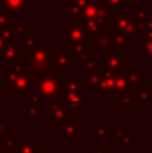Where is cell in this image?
Here are the masks:
<instances>
[{
    "mask_svg": "<svg viewBox=\"0 0 152 153\" xmlns=\"http://www.w3.org/2000/svg\"><path fill=\"white\" fill-rule=\"evenodd\" d=\"M23 58V48H19L13 43H8L4 47V50L0 53V61L1 62H15V61H22Z\"/></svg>",
    "mask_w": 152,
    "mask_h": 153,
    "instance_id": "15",
    "label": "cell"
},
{
    "mask_svg": "<svg viewBox=\"0 0 152 153\" xmlns=\"http://www.w3.org/2000/svg\"><path fill=\"white\" fill-rule=\"evenodd\" d=\"M86 86L90 87V90L93 93L101 91L102 93V82H104V69L98 67L96 71L88 73V76L85 79Z\"/></svg>",
    "mask_w": 152,
    "mask_h": 153,
    "instance_id": "17",
    "label": "cell"
},
{
    "mask_svg": "<svg viewBox=\"0 0 152 153\" xmlns=\"http://www.w3.org/2000/svg\"><path fill=\"white\" fill-rule=\"evenodd\" d=\"M19 137L16 134H11L8 136L7 138L4 140V143H3V148L5 149V152L7 153H16L18 151V145H19Z\"/></svg>",
    "mask_w": 152,
    "mask_h": 153,
    "instance_id": "34",
    "label": "cell"
},
{
    "mask_svg": "<svg viewBox=\"0 0 152 153\" xmlns=\"http://www.w3.org/2000/svg\"><path fill=\"white\" fill-rule=\"evenodd\" d=\"M90 46H92V50H96L98 55L107 54L110 48H113L112 38H110L109 31H104L97 38H90Z\"/></svg>",
    "mask_w": 152,
    "mask_h": 153,
    "instance_id": "11",
    "label": "cell"
},
{
    "mask_svg": "<svg viewBox=\"0 0 152 153\" xmlns=\"http://www.w3.org/2000/svg\"><path fill=\"white\" fill-rule=\"evenodd\" d=\"M105 1V5H107V8L109 10L110 13H118L123 11V0H104Z\"/></svg>",
    "mask_w": 152,
    "mask_h": 153,
    "instance_id": "38",
    "label": "cell"
},
{
    "mask_svg": "<svg viewBox=\"0 0 152 153\" xmlns=\"http://www.w3.org/2000/svg\"><path fill=\"white\" fill-rule=\"evenodd\" d=\"M42 103H24L23 105V114L28 117L31 122H37V118L42 116Z\"/></svg>",
    "mask_w": 152,
    "mask_h": 153,
    "instance_id": "24",
    "label": "cell"
},
{
    "mask_svg": "<svg viewBox=\"0 0 152 153\" xmlns=\"http://www.w3.org/2000/svg\"><path fill=\"white\" fill-rule=\"evenodd\" d=\"M0 5H4V0H0Z\"/></svg>",
    "mask_w": 152,
    "mask_h": 153,
    "instance_id": "46",
    "label": "cell"
},
{
    "mask_svg": "<svg viewBox=\"0 0 152 153\" xmlns=\"http://www.w3.org/2000/svg\"><path fill=\"white\" fill-rule=\"evenodd\" d=\"M23 73H26V66H24L23 61L8 62L7 67H5V85L7 86H12L15 83V81Z\"/></svg>",
    "mask_w": 152,
    "mask_h": 153,
    "instance_id": "13",
    "label": "cell"
},
{
    "mask_svg": "<svg viewBox=\"0 0 152 153\" xmlns=\"http://www.w3.org/2000/svg\"><path fill=\"white\" fill-rule=\"evenodd\" d=\"M12 134V125L4 117H0V146L3 145L4 140L8 136Z\"/></svg>",
    "mask_w": 152,
    "mask_h": 153,
    "instance_id": "33",
    "label": "cell"
},
{
    "mask_svg": "<svg viewBox=\"0 0 152 153\" xmlns=\"http://www.w3.org/2000/svg\"><path fill=\"white\" fill-rule=\"evenodd\" d=\"M142 40V48H140V54L145 58L147 62H152V40Z\"/></svg>",
    "mask_w": 152,
    "mask_h": 153,
    "instance_id": "36",
    "label": "cell"
},
{
    "mask_svg": "<svg viewBox=\"0 0 152 153\" xmlns=\"http://www.w3.org/2000/svg\"><path fill=\"white\" fill-rule=\"evenodd\" d=\"M61 125V140L62 141H78L80 140V124L74 120H69L66 122H62Z\"/></svg>",
    "mask_w": 152,
    "mask_h": 153,
    "instance_id": "14",
    "label": "cell"
},
{
    "mask_svg": "<svg viewBox=\"0 0 152 153\" xmlns=\"http://www.w3.org/2000/svg\"><path fill=\"white\" fill-rule=\"evenodd\" d=\"M11 87L19 97L24 98L38 90V81L32 78L30 74H27V73H23Z\"/></svg>",
    "mask_w": 152,
    "mask_h": 153,
    "instance_id": "7",
    "label": "cell"
},
{
    "mask_svg": "<svg viewBox=\"0 0 152 153\" xmlns=\"http://www.w3.org/2000/svg\"><path fill=\"white\" fill-rule=\"evenodd\" d=\"M61 35L67 39V43H81L89 40V36L86 34L85 28L81 26L78 22H73V23L67 24L66 28L61 31Z\"/></svg>",
    "mask_w": 152,
    "mask_h": 153,
    "instance_id": "8",
    "label": "cell"
},
{
    "mask_svg": "<svg viewBox=\"0 0 152 153\" xmlns=\"http://www.w3.org/2000/svg\"><path fill=\"white\" fill-rule=\"evenodd\" d=\"M50 62L55 71L66 75L67 70L74 66L75 59L67 48H50Z\"/></svg>",
    "mask_w": 152,
    "mask_h": 153,
    "instance_id": "6",
    "label": "cell"
},
{
    "mask_svg": "<svg viewBox=\"0 0 152 153\" xmlns=\"http://www.w3.org/2000/svg\"><path fill=\"white\" fill-rule=\"evenodd\" d=\"M152 86L144 85L140 87V90L135 91V102L136 103H147L152 105Z\"/></svg>",
    "mask_w": 152,
    "mask_h": 153,
    "instance_id": "26",
    "label": "cell"
},
{
    "mask_svg": "<svg viewBox=\"0 0 152 153\" xmlns=\"http://www.w3.org/2000/svg\"><path fill=\"white\" fill-rule=\"evenodd\" d=\"M80 67H82V69H85L88 73H93L96 71L97 69H98V59H97V55H89L86 59H83L82 62H80Z\"/></svg>",
    "mask_w": 152,
    "mask_h": 153,
    "instance_id": "32",
    "label": "cell"
},
{
    "mask_svg": "<svg viewBox=\"0 0 152 153\" xmlns=\"http://www.w3.org/2000/svg\"><path fill=\"white\" fill-rule=\"evenodd\" d=\"M30 0H4V5L10 12H23Z\"/></svg>",
    "mask_w": 152,
    "mask_h": 153,
    "instance_id": "31",
    "label": "cell"
},
{
    "mask_svg": "<svg viewBox=\"0 0 152 153\" xmlns=\"http://www.w3.org/2000/svg\"><path fill=\"white\" fill-rule=\"evenodd\" d=\"M110 153H112V152H110Z\"/></svg>",
    "mask_w": 152,
    "mask_h": 153,
    "instance_id": "51",
    "label": "cell"
},
{
    "mask_svg": "<svg viewBox=\"0 0 152 153\" xmlns=\"http://www.w3.org/2000/svg\"><path fill=\"white\" fill-rule=\"evenodd\" d=\"M89 153H110V149L109 146H94Z\"/></svg>",
    "mask_w": 152,
    "mask_h": 153,
    "instance_id": "43",
    "label": "cell"
},
{
    "mask_svg": "<svg viewBox=\"0 0 152 153\" xmlns=\"http://www.w3.org/2000/svg\"><path fill=\"white\" fill-rule=\"evenodd\" d=\"M148 1H151V3H152V0H148Z\"/></svg>",
    "mask_w": 152,
    "mask_h": 153,
    "instance_id": "47",
    "label": "cell"
},
{
    "mask_svg": "<svg viewBox=\"0 0 152 153\" xmlns=\"http://www.w3.org/2000/svg\"><path fill=\"white\" fill-rule=\"evenodd\" d=\"M10 26H12V12L5 10L4 12H0V30Z\"/></svg>",
    "mask_w": 152,
    "mask_h": 153,
    "instance_id": "39",
    "label": "cell"
},
{
    "mask_svg": "<svg viewBox=\"0 0 152 153\" xmlns=\"http://www.w3.org/2000/svg\"><path fill=\"white\" fill-rule=\"evenodd\" d=\"M7 45H8V43L5 42V40L3 39L1 36H0V53H1V51L4 50V47H5V46H7Z\"/></svg>",
    "mask_w": 152,
    "mask_h": 153,
    "instance_id": "44",
    "label": "cell"
},
{
    "mask_svg": "<svg viewBox=\"0 0 152 153\" xmlns=\"http://www.w3.org/2000/svg\"><path fill=\"white\" fill-rule=\"evenodd\" d=\"M67 50L72 53V55L74 56L75 62L80 63L83 59H86L92 53V46H90V38L86 42L81 43H67Z\"/></svg>",
    "mask_w": 152,
    "mask_h": 153,
    "instance_id": "12",
    "label": "cell"
},
{
    "mask_svg": "<svg viewBox=\"0 0 152 153\" xmlns=\"http://www.w3.org/2000/svg\"><path fill=\"white\" fill-rule=\"evenodd\" d=\"M92 0H69L67 1V19L75 20L81 18L83 8L88 4H90Z\"/></svg>",
    "mask_w": 152,
    "mask_h": 153,
    "instance_id": "18",
    "label": "cell"
},
{
    "mask_svg": "<svg viewBox=\"0 0 152 153\" xmlns=\"http://www.w3.org/2000/svg\"><path fill=\"white\" fill-rule=\"evenodd\" d=\"M5 109V87L0 86V110Z\"/></svg>",
    "mask_w": 152,
    "mask_h": 153,
    "instance_id": "41",
    "label": "cell"
},
{
    "mask_svg": "<svg viewBox=\"0 0 152 153\" xmlns=\"http://www.w3.org/2000/svg\"><path fill=\"white\" fill-rule=\"evenodd\" d=\"M30 100V102L31 103H42V101H40V98H42V95L39 94V91H34V93H31V94L27 97Z\"/></svg>",
    "mask_w": 152,
    "mask_h": 153,
    "instance_id": "40",
    "label": "cell"
},
{
    "mask_svg": "<svg viewBox=\"0 0 152 153\" xmlns=\"http://www.w3.org/2000/svg\"><path fill=\"white\" fill-rule=\"evenodd\" d=\"M85 89H86L85 79H81L78 74L69 73L62 79L61 91H85Z\"/></svg>",
    "mask_w": 152,
    "mask_h": 153,
    "instance_id": "9",
    "label": "cell"
},
{
    "mask_svg": "<svg viewBox=\"0 0 152 153\" xmlns=\"http://www.w3.org/2000/svg\"><path fill=\"white\" fill-rule=\"evenodd\" d=\"M88 153H89V152H88Z\"/></svg>",
    "mask_w": 152,
    "mask_h": 153,
    "instance_id": "53",
    "label": "cell"
},
{
    "mask_svg": "<svg viewBox=\"0 0 152 153\" xmlns=\"http://www.w3.org/2000/svg\"><path fill=\"white\" fill-rule=\"evenodd\" d=\"M108 28L116 30V31L121 32V34L127 35V36L140 38L136 28V20L133 18V13H125L123 11L116 13L115 18H110Z\"/></svg>",
    "mask_w": 152,
    "mask_h": 153,
    "instance_id": "4",
    "label": "cell"
},
{
    "mask_svg": "<svg viewBox=\"0 0 152 153\" xmlns=\"http://www.w3.org/2000/svg\"><path fill=\"white\" fill-rule=\"evenodd\" d=\"M0 36H1L7 43H13V45H16V43H18V39H19L16 24H12V26H10V27H5V28L0 30Z\"/></svg>",
    "mask_w": 152,
    "mask_h": 153,
    "instance_id": "28",
    "label": "cell"
},
{
    "mask_svg": "<svg viewBox=\"0 0 152 153\" xmlns=\"http://www.w3.org/2000/svg\"><path fill=\"white\" fill-rule=\"evenodd\" d=\"M151 110H152V109H151Z\"/></svg>",
    "mask_w": 152,
    "mask_h": 153,
    "instance_id": "50",
    "label": "cell"
},
{
    "mask_svg": "<svg viewBox=\"0 0 152 153\" xmlns=\"http://www.w3.org/2000/svg\"><path fill=\"white\" fill-rule=\"evenodd\" d=\"M144 153H147V152H144Z\"/></svg>",
    "mask_w": 152,
    "mask_h": 153,
    "instance_id": "49",
    "label": "cell"
},
{
    "mask_svg": "<svg viewBox=\"0 0 152 153\" xmlns=\"http://www.w3.org/2000/svg\"><path fill=\"white\" fill-rule=\"evenodd\" d=\"M135 89L129 85L128 79H127L125 74H118L116 75V83H115V97L117 95H123V94H129L133 93Z\"/></svg>",
    "mask_w": 152,
    "mask_h": 153,
    "instance_id": "23",
    "label": "cell"
},
{
    "mask_svg": "<svg viewBox=\"0 0 152 153\" xmlns=\"http://www.w3.org/2000/svg\"><path fill=\"white\" fill-rule=\"evenodd\" d=\"M113 141H115L116 146H121V148H128V146H133L135 141L132 134L128 132V129H115V133H113Z\"/></svg>",
    "mask_w": 152,
    "mask_h": 153,
    "instance_id": "19",
    "label": "cell"
},
{
    "mask_svg": "<svg viewBox=\"0 0 152 153\" xmlns=\"http://www.w3.org/2000/svg\"><path fill=\"white\" fill-rule=\"evenodd\" d=\"M108 31H109L110 34V38H112V45L115 48H117V50H127L128 48V36L124 34H121V32L116 31V30H112V28H108Z\"/></svg>",
    "mask_w": 152,
    "mask_h": 153,
    "instance_id": "25",
    "label": "cell"
},
{
    "mask_svg": "<svg viewBox=\"0 0 152 153\" xmlns=\"http://www.w3.org/2000/svg\"><path fill=\"white\" fill-rule=\"evenodd\" d=\"M104 7H105L104 0H100V1L92 0L90 4H88L85 8H83L82 15H81V18H78V19H85V20H92V19H94V20H96L98 13L101 12V10Z\"/></svg>",
    "mask_w": 152,
    "mask_h": 153,
    "instance_id": "20",
    "label": "cell"
},
{
    "mask_svg": "<svg viewBox=\"0 0 152 153\" xmlns=\"http://www.w3.org/2000/svg\"><path fill=\"white\" fill-rule=\"evenodd\" d=\"M65 1H69V0H65Z\"/></svg>",
    "mask_w": 152,
    "mask_h": 153,
    "instance_id": "48",
    "label": "cell"
},
{
    "mask_svg": "<svg viewBox=\"0 0 152 153\" xmlns=\"http://www.w3.org/2000/svg\"><path fill=\"white\" fill-rule=\"evenodd\" d=\"M73 22H78V23L81 24V26L85 28L86 34H88L89 38H97L98 35H101L102 32L105 31V26L104 24H101L100 22L94 20V19H92V20H85V19H75V20Z\"/></svg>",
    "mask_w": 152,
    "mask_h": 153,
    "instance_id": "16",
    "label": "cell"
},
{
    "mask_svg": "<svg viewBox=\"0 0 152 153\" xmlns=\"http://www.w3.org/2000/svg\"><path fill=\"white\" fill-rule=\"evenodd\" d=\"M145 31H152V19L151 20H148L147 22V24H145V30H144V32Z\"/></svg>",
    "mask_w": 152,
    "mask_h": 153,
    "instance_id": "45",
    "label": "cell"
},
{
    "mask_svg": "<svg viewBox=\"0 0 152 153\" xmlns=\"http://www.w3.org/2000/svg\"><path fill=\"white\" fill-rule=\"evenodd\" d=\"M22 61L26 66V73L37 81L55 71L50 62V47L47 43H37L28 50L23 48Z\"/></svg>",
    "mask_w": 152,
    "mask_h": 153,
    "instance_id": "1",
    "label": "cell"
},
{
    "mask_svg": "<svg viewBox=\"0 0 152 153\" xmlns=\"http://www.w3.org/2000/svg\"><path fill=\"white\" fill-rule=\"evenodd\" d=\"M116 74L104 69V82H102V94L105 98H115Z\"/></svg>",
    "mask_w": 152,
    "mask_h": 153,
    "instance_id": "22",
    "label": "cell"
},
{
    "mask_svg": "<svg viewBox=\"0 0 152 153\" xmlns=\"http://www.w3.org/2000/svg\"><path fill=\"white\" fill-rule=\"evenodd\" d=\"M63 75L65 74L59 71H54L38 79V91L42 95V98L47 100L48 105L55 102V98H58L61 94V85Z\"/></svg>",
    "mask_w": 152,
    "mask_h": 153,
    "instance_id": "2",
    "label": "cell"
},
{
    "mask_svg": "<svg viewBox=\"0 0 152 153\" xmlns=\"http://www.w3.org/2000/svg\"><path fill=\"white\" fill-rule=\"evenodd\" d=\"M47 118H48V122H51V124H62V122H66L69 121V120H74L72 116H70L69 113H67V110L62 106V103H51V105H48V113H47Z\"/></svg>",
    "mask_w": 152,
    "mask_h": 153,
    "instance_id": "10",
    "label": "cell"
},
{
    "mask_svg": "<svg viewBox=\"0 0 152 153\" xmlns=\"http://www.w3.org/2000/svg\"><path fill=\"white\" fill-rule=\"evenodd\" d=\"M115 129H112L109 122H100L97 128L92 130V138H101V140H113Z\"/></svg>",
    "mask_w": 152,
    "mask_h": 153,
    "instance_id": "21",
    "label": "cell"
},
{
    "mask_svg": "<svg viewBox=\"0 0 152 153\" xmlns=\"http://www.w3.org/2000/svg\"><path fill=\"white\" fill-rule=\"evenodd\" d=\"M132 13H133V18L136 22H148L152 19V13L148 12L145 8H142V7L135 8V11Z\"/></svg>",
    "mask_w": 152,
    "mask_h": 153,
    "instance_id": "37",
    "label": "cell"
},
{
    "mask_svg": "<svg viewBox=\"0 0 152 153\" xmlns=\"http://www.w3.org/2000/svg\"><path fill=\"white\" fill-rule=\"evenodd\" d=\"M42 148L35 141H19L16 153H40Z\"/></svg>",
    "mask_w": 152,
    "mask_h": 153,
    "instance_id": "29",
    "label": "cell"
},
{
    "mask_svg": "<svg viewBox=\"0 0 152 153\" xmlns=\"http://www.w3.org/2000/svg\"><path fill=\"white\" fill-rule=\"evenodd\" d=\"M104 59H102V69L108 70V71L113 73V74H125L127 69H128V58L124 55L123 51L117 50V48H110L107 54H104Z\"/></svg>",
    "mask_w": 152,
    "mask_h": 153,
    "instance_id": "5",
    "label": "cell"
},
{
    "mask_svg": "<svg viewBox=\"0 0 152 153\" xmlns=\"http://www.w3.org/2000/svg\"><path fill=\"white\" fill-rule=\"evenodd\" d=\"M140 1L142 0H123V4H124V7L137 8V7H140Z\"/></svg>",
    "mask_w": 152,
    "mask_h": 153,
    "instance_id": "42",
    "label": "cell"
},
{
    "mask_svg": "<svg viewBox=\"0 0 152 153\" xmlns=\"http://www.w3.org/2000/svg\"><path fill=\"white\" fill-rule=\"evenodd\" d=\"M125 75H127V79H128L129 85L132 87H136L140 85V81H142V70L140 69H136V67H128L125 71Z\"/></svg>",
    "mask_w": 152,
    "mask_h": 153,
    "instance_id": "30",
    "label": "cell"
},
{
    "mask_svg": "<svg viewBox=\"0 0 152 153\" xmlns=\"http://www.w3.org/2000/svg\"><path fill=\"white\" fill-rule=\"evenodd\" d=\"M151 63H152V62H151Z\"/></svg>",
    "mask_w": 152,
    "mask_h": 153,
    "instance_id": "52",
    "label": "cell"
},
{
    "mask_svg": "<svg viewBox=\"0 0 152 153\" xmlns=\"http://www.w3.org/2000/svg\"><path fill=\"white\" fill-rule=\"evenodd\" d=\"M23 40H24V47L23 48H26V50H28V48H32L38 43L37 42V32H35L32 28H30L27 32H24Z\"/></svg>",
    "mask_w": 152,
    "mask_h": 153,
    "instance_id": "35",
    "label": "cell"
},
{
    "mask_svg": "<svg viewBox=\"0 0 152 153\" xmlns=\"http://www.w3.org/2000/svg\"><path fill=\"white\" fill-rule=\"evenodd\" d=\"M59 98L62 106L73 118H75L86 108V105L92 102L90 98L86 97L85 91H61Z\"/></svg>",
    "mask_w": 152,
    "mask_h": 153,
    "instance_id": "3",
    "label": "cell"
},
{
    "mask_svg": "<svg viewBox=\"0 0 152 153\" xmlns=\"http://www.w3.org/2000/svg\"><path fill=\"white\" fill-rule=\"evenodd\" d=\"M115 101L117 105H120L121 110H135V91L129 93V94H123L115 97Z\"/></svg>",
    "mask_w": 152,
    "mask_h": 153,
    "instance_id": "27",
    "label": "cell"
}]
</instances>
